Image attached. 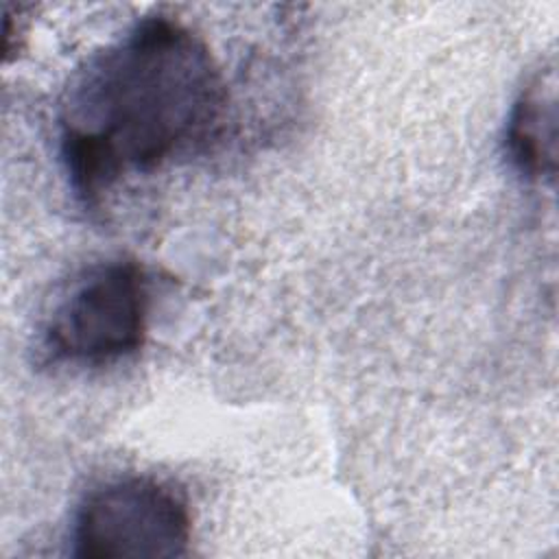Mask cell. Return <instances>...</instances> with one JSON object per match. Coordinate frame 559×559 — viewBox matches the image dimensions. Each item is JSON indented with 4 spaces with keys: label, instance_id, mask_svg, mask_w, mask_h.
<instances>
[{
    "label": "cell",
    "instance_id": "cell-1",
    "mask_svg": "<svg viewBox=\"0 0 559 559\" xmlns=\"http://www.w3.org/2000/svg\"><path fill=\"white\" fill-rule=\"evenodd\" d=\"M227 92L205 41L177 20L138 22L85 59L61 103V155L74 194L94 207L129 173L205 144Z\"/></svg>",
    "mask_w": 559,
    "mask_h": 559
},
{
    "label": "cell",
    "instance_id": "cell-2",
    "mask_svg": "<svg viewBox=\"0 0 559 559\" xmlns=\"http://www.w3.org/2000/svg\"><path fill=\"white\" fill-rule=\"evenodd\" d=\"M190 535L188 502L173 485L127 476L85 496L74 522V552L87 559L179 557Z\"/></svg>",
    "mask_w": 559,
    "mask_h": 559
},
{
    "label": "cell",
    "instance_id": "cell-3",
    "mask_svg": "<svg viewBox=\"0 0 559 559\" xmlns=\"http://www.w3.org/2000/svg\"><path fill=\"white\" fill-rule=\"evenodd\" d=\"M148 288L133 262H107L76 280L44 332L55 360L103 365L140 349L146 334Z\"/></svg>",
    "mask_w": 559,
    "mask_h": 559
},
{
    "label": "cell",
    "instance_id": "cell-4",
    "mask_svg": "<svg viewBox=\"0 0 559 559\" xmlns=\"http://www.w3.org/2000/svg\"><path fill=\"white\" fill-rule=\"evenodd\" d=\"M507 153L511 164L528 179L555 177L557 98L555 70L537 72L515 100L507 124Z\"/></svg>",
    "mask_w": 559,
    "mask_h": 559
}]
</instances>
